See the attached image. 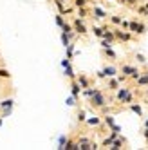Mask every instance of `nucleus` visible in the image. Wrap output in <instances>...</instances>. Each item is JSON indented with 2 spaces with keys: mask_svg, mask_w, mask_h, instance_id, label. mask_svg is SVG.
I'll return each mask as SVG.
<instances>
[{
  "mask_svg": "<svg viewBox=\"0 0 148 150\" xmlns=\"http://www.w3.org/2000/svg\"><path fill=\"white\" fill-rule=\"evenodd\" d=\"M116 98H118L119 103H125V105H130L134 101V94L128 87H119L118 89V94H116Z\"/></svg>",
  "mask_w": 148,
  "mask_h": 150,
  "instance_id": "obj_1",
  "label": "nucleus"
},
{
  "mask_svg": "<svg viewBox=\"0 0 148 150\" xmlns=\"http://www.w3.org/2000/svg\"><path fill=\"white\" fill-rule=\"evenodd\" d=\"M89 100H90V105L94 107V109H101V107H105V105L109 103V100H107V96H105V92H103V91L94 92Z\"/></svg>",
  "mask_w": 148,
  "mask_h": 150,
  "instance_id": "obj_2",
  "label": "nucleus"
},
{
  "mask_svg": "<svg viewBox=\"0 0 148 150\" xmlns=\"http://www.w3.org/2000/svg\"><path fill=\"white\" fill-rule=\"evenodd\" d=\"M119 71H121V74H125L126 78H132V80H137V78H139V74H141L139 69L134 67V65H128V63H123Z\"/></svg>",
  "mask_w": 148,
  "mask_h": 150,
  "instance_id": "obj_3",
  "label": "nucleus"
},
{
  "mask_svg": "<svg viewBox=\"0 0 148 150\" xmlns=\"http://www.w3.org/2000/svg\"><path fill=\"white\" fill-rule=\"evenodd\" d=\"M72 29H74V33L76 35H81V36H85L89 33V29L85 25V20H81V18H74V22H72Z\"/></svg>",
  "mask_w": 148,
  "mask_h": 150,
  "instance_id": "obj_4",
  "label": "nucleus"
},
{
  "mask_svg": "<svg viewBox=\"0 0 148 150\" xmlns=\"http://www.w3.org/2000/svg\"><path fill=\"white\" fill-rule=\"evenodd\" d=\"M146 29H148V25L143 24V22H137V20H132V22L128 24V31L134 33V35H144Z\"/></svg>",
  "mask_w": 148,
  "mask_h": 150,
  "instance_id": "obj_5",
  "label": "nucleus"
},
{
  "mask_svg": "<svg viewBox=\"0 0 148 150\" xmlns=\"http://www.w3.org/2000/svg\"><path fill=\"white\" fill-rule=\"evenodd\" d=\"M114 36L119 42H130L132 40V33L130 31H121V29H114Z\"/></svg>",
  "mask_w": 148,
  "mask_h": 150,
  "instance_id": "obj_6",
  "label": "nucleus"
},
{
  "mask_svg": "<svg viewBox=\"0 0 148 150\" xmlns=\"http://www.w3.org/2000/svg\"><path fill=\"white\" fill-rule=\"evenodd\" d=\"M90 13H92V18H94V20H105V18H107V11H105V9H101L99 6H94V7L90 9Z\"/></svg>",
  "mask_w": 148,
  "mask_h": 150,
  "instance_id": "obj_7",
  "label": "nucleus"
},
{
  "mask_svg": "<svg viewBox=\"0 0 148 150\" xmlns=\"http://www.w3.org/2000/svg\"><path fill=\"white\" fill-rule=\"evenodd\" d=\"M76 81L80 83V87H81V89H87V87H90V80H89V76H87V74H80V76H76Z\"/></svg>",
  "mask_w": 148,
  "mask_h": 150,
  "instance_id": "obj_8",
  "label": "nucleus"
},
{
  "mask_svg": "<svg viewBox=\"0 0 148 150\" xmlns=\"http://www.w3.org/2000/svg\"><path fill=\"white\" fill-rule=\"evenodd\" d=\"M80 92H81L80 83H78L76 80H70V94L74 96V98H80Z\"/></svg>",
  "mask_w": 148,
  "mask_h": 150,
  "instance_id": "obj_9",
  "label": "nucleus"
},
{
  "mask_svg": "<svg viewBox=\"0 0 148 150\" xmlns=\"http://www.w3.org/2000/svg\"><path fill=\"white\" fill-rule=\"evenodd\" d=\"M85 123H87L89 127H99V125L103 123V117H99V116H92V117H87Z\"/></svg>",
  "mask_w": 148,
  "mask_h": 150,
  "instance_id": "obj_10",
  "label": "nucleus"
},
{
  "mask_svg": "<svg viewBox=\"0 0 148 150\" xmlns=\"http://www.w3.org/2000/svg\"><path fill=\"white\" fill-rule=\"evenodd\" d=\"M103 72H105V76H107V78H112V76L118 74V67H116V65H105Z\"/></svg>",
  "mask_w": 148,
  "mask_h": 150,
  "instance_id": "obj_11",
  "label": "nucleus"
},
{
  "mask_svg": "<svg viewBox=\"0 0 148 150\" xmlns=\"http://www.w3.org/2000/svg\"><path fill=\"white\" fill-rule=\"evenodd\" d=\"M135 81H137V85H139V87H143V85L146 87V85H148V71H146V72H141L139 78H137Z\"/></svg>",
  "mask_w": 148,
  "mask_h": 150,
  "instance_id": "obj_12",
  "label": "nucleus"
},
{
  "mask_svg": "<svg viewBox=\"0 0 148 150\" xmlns=\"http://www.w3.org/2000/svg\"><path fill=\"white\" fill-rule=\"evenodd\" d=\"M13 107H15V100H11V98L0 101V109H2V110H6V109H13Z\"/></svg>",
  "mask_w": 148,
  "mask_h": 150,
  "instance_id": "obj_13",
  "label": "nucleus"
},
{
  "mask_svg": "<svg viewBox=\"0 0 148 150\" xmlns=\"http://www.w3.org/2000/svg\"><path fill=\"white\" fill-rule=\"evenodd\" d=\"M78 9V18H81V20H85V18H89V13H90V9L85 6V7H76Z\"/></svg>",
  "mask_w": 148,
  "mask_h": 150,
  "instance_id": "obj_14",
  "label": "nucleus"
},
{
  "mask_svg": "<svg viewBox=\"0 0 148 150\" xmlns=\"http://www.w3.org/2000/svg\"><path fill=\"white\" fill-rule=\"evenodd\" d=\"M103 38L105 40H109L110 42V44H114V42H116V36H114V29H105V33H103Z\"/></svg>",
  "mask_w": 148,
  "mask_h": 150,
  "instance_id": "obj_15",
  "label": "nucleus"
},
{
  "mask_svg": "<svg viewBox=\"0 0 148 150\" xmlns=\"http://www.w3.org/2000/svg\"><path fill=\"white\" fill-rule=\"evenodd\" d=\"M118 89H119V80L116 76L109 78V91H118Z\"/></svg>",
  "mask_w": 148,
  "mask_h": 150,
  "instance_id": "obj_16",
  "label": "nucleus"
},
{
  "mask_svg": "<svg viewBox=\"0 0 148 150\" xmlns=\"http://www.w3.org/2000/svg\"><path fill=\"white\" fill-rule=\"evenodd\" d=\"M123 145H125V137H121V136H118V137H116V139H114V141H112V145H110V148H116V150H118V148H123Z\"/></svg>",
  "mask_w": 148,
  "mask_h": 150,
  "instance_id": "obj_17",
  "label": "nucleus"
},
{
  "mask_svg": "<svg viewBox=\"0 0 148 150\" xmlns=\"http://www.w3.org/2000/svg\"><path fill=\"white\" fill-rule=\"evenodd\" d=\"M128 107H130V110H132V112H135L137 116H143V109H141V105H139V103H134V101H132Z\"/></svg>",
  "mask_w": 148,
  "mask_h": 150,
  "instance_id": "obj_18",
  "label": "nucleus"
},
{
  "mask_svg": "<svg viewBox=\"0 0 148 150\" xmlns=\"http://www.w3.org/2000/svg\"><path fill=\"white\" fill-rule=\"evenodd\" d=\"M105 29H107V27H101V25H94V27H92V33L96 35L98 38H103V33H105Z\"/></svg>",
  "mask_w": 148,
  "mask_h": 150,
  "instance_id": "obj_19",
  "label": "nucleus"
},
{
  "mask_svg": "<svg viewBox=\"0 0 148 150\" xmlns=\"http://www.w3.org/2000/svg\"><path fill=\"white\" fill-rule=\"evenodd\" d=\"M103 52H105V56L110 58V60H116V58H118V54L114 52V49H112V47H105V49H103Z\"/></svg>",
  "mask_w": 148,
  "mask_h": 150,
  "instance_id": "obj_20",
  "label": "nucleus"
},
{
  "mask_svg": "<svg viewBox=\"0 0 148 150\" xmlns=\"http://www.w3.org/2000/svg\"><path fill=\"white\" fill-rule=\"evenodd\" d=\"M103 123L107 125V127H114V125H116V121H114V116H110V114H105V116H103Z\"/></svg>",
  "mask_w": 148,
  "mask_h": 150,
  "instance_id": "obj_21",
  "label": "nucleus"
},
{
  "mask_svg": "<svg viewBox=\"0 0 148 150\" xmlns=\"http://www.w3.org/2000/svg\"><path fill=\"white\" fill-rule=\"evenodd\" d=\"M65 150H78V141H74V139H67Z\"/></svg>",
  "mask_w": 148,
  "mask_h": 150,
  "instance_id": "obj_22",
  "label": "nucleus"
},
{
  "mask_svg": "<svg viewBox=\"0 0 148 150\" xmlns=\"http://www.w3.org/2000/svg\"><path fill=\"white\" fill-rule=\"evenodd\" d=\"M65 76H67L69 80H76V72H74V69H72V65H69V67H65Z\"/></svg>",
  "mask_w": 148,
  "mask_h": 150,
  "instance_id": "obj_23",
  "label": "nucleus"
},
{
  "mask_svg": "<svg viewBox=\"0 0 148 150\" xmlns=\"http://www.w3.org/2000/svg\"><path fill=\"white\" fill-rule=\"evenodd\" d=\"M61 44H63V47H67L70 44V36H69V33H65V31H61Z\"/></svg>",
  "mask_w": 148,
  "mask_h": 150,
  "instance_id": "obj_24",
  "label": "nucleus"
},
{
  "mask_svg": "<svg viewBox=\"0 0 148 150\" xmlns=\"http://www.w3.org/2000/svg\"><path fill=\"white\" fill-rule=\"evenodd\" d=\"M65 143H67V136H60V137H58V146H56V148L63 150V148H65Z\"/></svg>",
  "mask_w": 148,
  "mask_h": 150,
  "instance_id": "obj_25",
  "label": "nucleus"
},
{
  "mask_svg": "<svg viewBox=\"0 0 148 150\" xmlns=\"http://www.w3.org/2000/svg\"><path fill=\"white\" fill-rule=\"evenodd\" d=\"M76 117H78V121H80V123H85V120H87V114H85V110H83V109H80Z\"/></svg>",
  "mask_w": 148,
  "mask_h": 150,
  "instance_id": "obj_26",
  "label": "nucleus"
},
{
  "mask_svg": "<svg viewBox=\"0 0 148 150\" xmlns=\"http://www.w3.org/2000/svg\"><path fill=\"white\" fill-rule=\"evenodd\" d=\"M54 20H56V25H58L60 29H61V25H63V24H65V20H63V15H61V13H58V15L54 16Z\"/></svg>",
  "mask_w": 148,
  "mask_h": 150,
  "instance_id": "obj_27",
  "label": "nucleus"
},
{
  "mask_svg": "<svg viewBox=\"0 0 148 150\" xmlns=\"http://www.w3.org/2000/svg\"><path fill=\"white\" fill-rule=\"evenodd\" d=\"M76 101H78V98H74V96L70 94L69 98H67V101H65V103H67V107H76Z\"/></svg>",
  "mask_w": 148,
  "mask_h": 150,
  "instance_id": "obj_28",
  "label": "nucleus"
},
{
  "mask_svg": "<svg viewBox=\"0 0 148 150\" xmlns=\"http://www.w3.org/2000/svg\"><path fill=\"white\" fill-rule=\"evenodd\" d=\"M121 16H118V15H114V16H110V24H114V25H119L121 24Z\"/></svg>",
  "mask_w": 148,
  "mask_h": 150,
  "instance_id": "obj_29",
  "label": "nucleus"
},
{
  "mask_svg": "<svg viewBox=\"0 0 148 150\" xmlns=\"http://www.w3.org/2000/svg\"><path fill=\"white\" fill-rule=\"evenodd\" d=\"M89 4V0H74V7H85Z\"/></svg>",
  "mask_w": 148,
  "mask_h": 150,
  "instance_id": "obj_30",
  "label": "nucleus"
},
{
  "mask_svg": "<svg viewBox=\"0 0 148 150\" xmlns=\"http://www.w3.org/2000/svg\"><path fill=\"white\" fill-rule=\"evenodd\" d=\"M135 9H137V13H139V15H143V16H148V9H146L144 6H137Z\"/></svg>",
  "mask_w": 148,
  "mask_h": 150,
  "instance_id": "obj_31",
  "label": "nucleus"
},
{
  "mask_svg": "<svg viewBox=\"0 0 148 150\" xmlns=\"http://www.w3.org/2000/svg\"><path fill=\"white\" fill-rule=\"evenodd\" d=\"M135 60H137V63H141V65H146V58L143 54H139V52L135 54Z\"/></svg>",
  "mask_w": 148,
  "mask_h": 150,
  "instance_id": "obj_32",
  "label": "nucleus"
},
{
  "mask_svg": "<svg viewBox=\"0 0 148 150\" xmlns=\"http://www.w3.org/2000/svg\"><path fill=\"white\" fill-rule=\"evenodd\" d=\"M61 31H65V33H72L74 29H72V25H70V24H67V22H65V24L61 25Z\"/></svg>",
  "mask_w": 148,
  "mask_h": 150,
  "instance_id": "obj_33",
  "label": "nucleus"
},
{
  "mask_svg": "<svg viewBox=\"0 0 148 150\" xmlns=\"http://www.w3.org/2000/svg\"><path fill=\"white\" fill-rule=\"evenodd\" d=\"M0 78H11V74H9V71H6V69H0Z\"/></svg>",
  "mask_w": 148,
  "mask_h": 150,
  "instance_id": "obj_34",
  "label": "nucleus"
},
{
  "mask_svg": "<svg viewBox=\"0 0 148 150\" xmlns=\"http://www.w3.org/2000/svg\"><path fill=\"white\" fill-rule=\"evenodd\" d=\"M70 65V58H65V60H61V67L65 69V67H69Z\"/></svg>",
  "mask_w": 148,
  "mask_h": 150,
  "instance_id": "obj_35",
  "label": "nucleus"
},
{
  "mask_svg": "<svg viewBox=\"0 0 148 150\" xmlns=\"http://www.w3.org/2000/svg\"><path fill=\"white\" fill-rule=\"evenodd\" d=\"M128 24H130L128 20H121V24H119V25H121L123 29H128Z\"/></svg>",
  "mask_w": 148,
  "mask_h": 150,
  "instance_id": "obj_36",
  "label": "nucleus"
},
{
  "mask_svg": "<svg viewBox=\"0 0 148 150\" xmlns=\"http://www.w3.org/2000/svg\"><path fill=\"white\" fill-rule=\"evenodd\" d=\"M96 76H98L99 80H105V78H107V76H105V72H103V71H99V72L96 74Z\"/></svg>",
  "mask_w": 148,
  "mask_h": 150,
  "instance_id": "obj_37",
  "label": "nucleus"
},
{
  "mask_svg": "<svg viewBox=\"0 0 148 150\" xmlns=\"http://www.w3.org/2000/svg\"><path fill=\"white\" fill-rule=\"evenodd\" d=\"M143 136L146 137V141H148V128H144V130H143Z\"/></svg>",
  "mask_w": 148,
  "mask_h": 150,
  "instance_id": "obj_38",
  "label": "nucleus"
},
{
  "mask_svg": "<svg viewBox=\"0 0 148 150\" xmlns=\"http://www.w3.org/2000/svg\"><path fill=\"white\" fill-rule=\"evenodd\" d=\"M2 123H4V117H2V116H0V127H2Z\"/></svg>",
  "mask_w": 148,
  "mask_h": 150,
  "instance_id": "obj_39",
  "label": "nucleus"
},
{
  "mask_svg": "<svg viewBox=\"0 0 148 150\" xmlns=\"http://www.w3.org/2000/svg\"><path fill=\"white\" fill-rule=\"evenodd\" d=\"M144 128H148V120H144Z\"/></svg>",
  "mask_w": 148,
  "mask_h": 150,
  "instance_id": "obj_40",
  "label": "nucleus"
},
{
  "mask_svg": "<svg viewBox=\"0 0 148 150\" xmlns=\"http://www.w3.org/2000/svg\"><path fill=\"white\" fill-rule=\"evenodd\" d=\"M144 7H146V9H148V0H146V2H144Z\"/></svg>",
  "mask_w": 148,
  "mask_h": 150,
  "instance_id": "obj_41",
  "label": "nucleus"
},
{
  "mask_svg": "<svg viewBox=\"0 0 148 150\" xmlns=\"http://www.w3.org/2000/svg\"><path fill=\"white\" fill-rule=\"evenodd\" d=\"M146 94H148V85H146Z\"/></svg>",
  "mask_w": 148,
  "mask_h": 150,
  "instance_id": "obj_42",
  "label": "nucleus"
}]
</instances>
